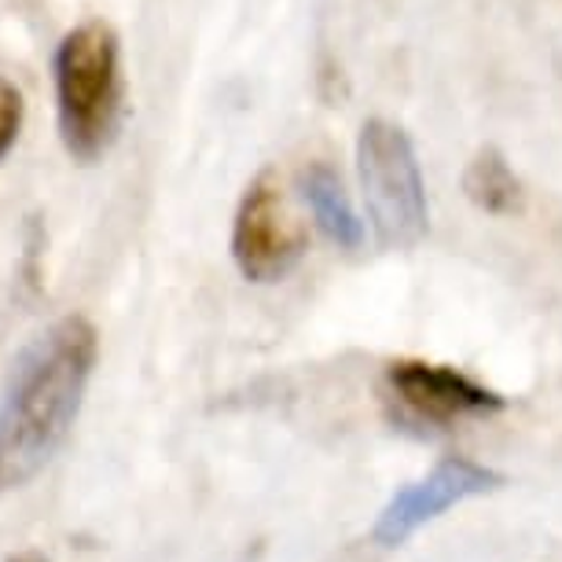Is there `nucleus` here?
<instances>
[{"label": "nucleus", "instance_id": "1", "mask_svg": "<svg viewBox=\"0 0 562 562\" xmlns=\"http://www.w3.org/2000/svg\"><path fill=\"white\" fill-rule=\"evenodd\" d=\"M100 357L85 316L52 321L19 349L0 386V501L23 490L70 438Z\"/></svg>", "mask_w": 562, "mask_h": 562}, {"label": "nucleus", "instance_id": "6", "mask_svg": "<svg viewBox=\"0 0 562 562\" xmlns=\"http://www.w3.org/2000/svg\"><path fill=\"white\" fill-rule=\"evenodd\" d=\"M386 390L412 419L430 427H452L460 419L493 416L507 401L460 368L434 364V360H394L386 368Z\"/></svg>", "mask_w": 562, "mask_h": 562}, {"label": "nucleus", "instance_id": "9", "mask_svg": "<svg viewBox=\"0 0 562 562\" xmlns=\"http://www.w3.org/2000/svg\"><path fill=\"white\" fill-rule=\"evenodd\" d=\"M23 125H26V97L23 89L0 74V162L15 151L19 136H23Z\"/></svg>", "mask_w": 562, "mask_h": 562}, {"label": "nucleus", "instance_id": "10", "mask_svg": "<svg viewBox=\"0 0 562 562\" xmlns=\"http://www.w3.org/2000/svg\"><path fill=\"white\" fill-rule=\"evenodd\" d=\"M4 562H52V559L45 555V551H34V548H30V551H15V555H8Z\"/></svg>", "mask_w": 562, "mask_h": 562}, {"label": "nucleus", "instance_id": "8", "mask_svg": "<svg viewBox=\"0 0 562 562\" xmlns=\"http://www.w3.org/2000/svg\"><path fill=\"white\" fill-rule=\"evenodd\" d=\"M463 192L474 206L482 210V214H493V217L522 214V206H526L522 180L515 177L512 162H507L496 147H482V151L467 162Z\"/></svg>", "mask_w": 562, "mask_h": 562}, {"label": "nucleus", "instance_id": "2", "mask_svg": "<svg viewBox=\"0 0 562 562\" xmlns=\"http://www.w3.org/2000/svg\"><path fill=\"white\" fill-rule=\"evenodd\" d=\"M52 81H56V125L63 151L81 166L100 162L111 151L125 114L119 34L103 19L78 23L56 45Z\"/></svg>", "mask_w": 562, "mask_h": 562}, {"label": "nucleus", "instance_id": "3", "mask_svg": "<svg viewBox=\"0 0 562 562\" xmlns=\"http://www.w3.org/2000/svg\"><path fill=\"white\" fill-rule=\"evenodd\" d=\"M357 180L371 236L383 250H412L430 232L427 180L412 136L386 119H368L357 133Z\"/></svg>", "mask_w": 562, "mask_h": 562}, {"label": "nucleus", "instance_id": "5", "mask_svg": "<svg viewBox=\"0 0 562 562\" xmlns=\"http://www.w3.org/2000/svg\"><path fill=\"white\" fill-rule=\"evenodd\" d=\"M507 479L493 467L467 456H445L441 463H434V471L423 474L419 482H408L405 490H397L379 512L375 526H371V540L379 548H397L405 544L412 533H419L423 526H430L434 518H441L449 507L471 501V496L496 493Z\"/></svg>", "mask_w": 562, "mask_h": 562}, {"label": "nucleus", "instance_id": "4", "mask_svg": "<svg viewBox=\"0 0 562 562\" xmlns=\"http://www.w3.org/2000/svg\"><path fill=\"white\" fill-rule=\"evenodd\" d=\"M232 261L247 283L269 288L299 269L310 239L305 228L291 217L283 188L272 169H261L258 177L243 188L236 217H232Z\"/></svg>", "mask_w": 562, "mask_h": 562}, {"label": "nucleus", "instance_id": "7", "mask_svg": "<svg viewBox=\"0 0 562 562\" xmlns=\"http://www.w3.org/2000/svg\"><path fill=\"white\" fill-rule=\"evenodd\" d=\"M305 203L313 210L316 228L324 232L327 239L335 243L338 250H360L364 247V221L353 210V199H349L342 177L335 173L327 162H310L299 177Z\"/></svg>", "mask_w": 562, "mask_h": 562}]
</instances>
